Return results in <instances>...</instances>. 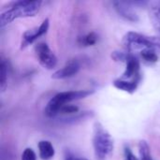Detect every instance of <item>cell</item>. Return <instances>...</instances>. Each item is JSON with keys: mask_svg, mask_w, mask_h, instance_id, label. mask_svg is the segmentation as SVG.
<instances>
[{"mask_svg": "<svg viewBox=\"0 0 160 160\" xmlns=\"http://www.w3.org/2000/svg\"><path fill=\"white\" fill-rule=\"evenodd\" d=\"M41 6V1H17L12 4L10 9L3 12L0 15V26L3 27L17 18L35 16Z\"/></svg>", "mask_w": 160, "mask_h": 160, "instance_id": "6da1fadb", "label": "cell"}, {"mask_svg": "<svg viewBox=\"0 0 160 160\" xmlns=\"http://www.w3.org/2000/svg\"><path fill=\"white\" fill-rule=\"evenodd\" d=\"M93 146L97 160H107L113 151L112 138L98 122H97L94 127Z\"/></svg>", "mask_w": 160, "mask_h": 160, "instance_id": "7a4b0ae2", "label": "cell"}, {"mask_svg": "<svg viewBox=\"0 0 160 160\" xmlns=\"http://www.w3.org/2000/svg\"><path fill=\"white\" fill-rule=\"evenodd\" d=\"M94 93V90H79L58 93L48 102L44 112L48 117H54L60 112L61 108L64 107L67 103L73 100L85 98Z\"/></svg>", "mask_w": 160, "mask_h": 160, "instance_id": "3957f363", "label": "cell"}, {"mask_svg": "<svg viewBox=\"0 0 160 160\" xmlns=\"http://www.w3.org/2000/svg\"><path fill=\"white\" fill-rule=\"evenodd\" d=\"M124 44L128 51L134 52L145 49H160V38L149 37L136 32H128L124 38Z\"/></svg>", "mask_w": 160, "mask_h": 160, "instance_id": "277c9868", "label": "cell"}, {"mask_svg": "<svg viewBox=\"0 0 160 160\" xmlns=\"http://www.w3.org/2000/svg\"><path fill=\"white\" fill-rule=\"evenodd\" d=\"M35 52L38 58L39 64L46 69H52L57 64V58L55 54L52 52L49 46L44 43H38L35 47Z\"/></svg>", "mask_w": 160, "mask_h": 160, "instance_id": "5b68a950", "label": "cell"}, {"mask_svg": "<svg viewBox=\"0 0 160 160\" xmlns=\"http://www.w3.org/2000/svg\"><path fill=\"white\" fill-rule=\"evenodd\" d=\"M48 29H49V19H45L38 27L24 32V34L22 36V48H25L26 46L33 43L38 38L45 35L47 33Z\"/></svg>", "mask_w": 160, "mask_h": 160, "instance_id": "8992f818", "label": "cell"}, {"mask_svg": "<svg viewBox=\"0 0 160 160\" xmlns=\"http://www.w3.org/2000/svg\"><path fill=\"white\" fill-rule=\"evenodd\" d=\"M126 63H127L126 71L124 72L122 78H120V79L127 81L128 79L134 80V79H137V78H141V75H140V61H139V59L133 54H128Z\"/></svg>", "mask_w": 160, "mask_h": 160, "instance_id": "52a82bcc", "label": "cell"}, {"mask_svg": "<svg viewBox=\"0 0 160 160\" xmlns=\"http://www.w3.org/2000/svg\"><path fill=\"white\" fill-rule=\"evenodd\" d=\"M113 6H114V8L115 10L117 11V13L125 18L126 20L128 21H130V22H138L140 19H139V16L137 15V13L133 10V7L128 2H125V1H114L113 3Z\"/></svg>", "mask_w": 160, "mask_h": 160, "instance_id": "ba28073f", "label": "cell"}, {"mask_svg": "<svg viewBox=\"0 0 160 160\" xmlns=\"http://www.w3.org/2000/svg\"><path fill=\"white\" fill-rule=\"evenodd\" d=\"M80 68H81V66L78 63V61L71 60L68 63H67L66 66H64L62 68L55 71L52 75V78L54 80H63V79L70 78V77L76 75L79 72Z\"/></svg>", "mask_w": 160, "mask_h": 160, "instance_id": "9c48e42d", "label": "cell"}, {"mask_svg": "<svg viewBox=\"0 0 160 160\" xmlns=\"http://www.w3.org/2000/svg\"><path fill=\"white\" fill-rule=\"evenodd\" d=\"M140 81H141V78H137V79L132 80V81H125V80L118 79V80H115L113 82V85L117 89L123 90V91L128 92L129 94H133L136 91Z\"/></svg>", "mask_w": 160, "mask_h": 160, "instance_id": "30bf717a", "label": "cell"}, {"mask_svg": "<svg viewBox=\"0 0 160 160\" xmlns=\"http://www.w3.org/2000/svg\"><path fill=\"white\" fill-rule=\"evenodd\" d=\"M39 158L42 160H51L55 154L52 144L49 141H41L38 142Z\"/></svg>", "mask_w": 160, "mask_h": 160, "instance_id": "8fae6325", "label": "cell"}, {"mask_svg": "<svg viewBox=\"0 0 160 160\" xmlns=\"http://www.w3.org/2000/svg\"><path fill=\"white\" fill-rule=\"evenodd\" d=\"M150 18L156 30L160 33V1L150 2Z\"/></svg>", "mask_w": 160, "mask_h": 160, "instance_id": "7c38bea8", "label": "cell"}, {"mask_svg": "<svg viewBox=\"0 0 160 160\" xmlns=\"http://www.w3.org/2000/svg\"><path fill=\"white\" fill-rule=\"evenodd\" d=\"M93 115H94V113L92 112H84L82 114L63 119V122L66 123V124H76V123L82 122V121H84V120H86L88 118H91Z\"/></svg>", "mask_w": 160, "mask_h": 160, "instance_id": "4fadbf2b", "label": "cell"}, {"mask_svg": "<svg viewBox=\"0 0 160 160\" xmlns=\"http://www.w3.org/2000/svg\"><path fill=\"white\" fill-rule=\"evenodd\" d=\"M7 80H8V68L5 61L2 60L0 64V88L2 92H4L6 89Z\"/></svg>", "mask_w": 160, "mask_h": 160, "instance_id": "5bb4252c", "label": "cell"}, {"mask_svg": "<svg viewBox=\"0 0 160 160\" xmlns=\"http://www.w3.org/2000/svg\"><path fill=\"white\" fill-rule=\"evenodd\" d=\"M142 57L148 63H156L158 60V56L154 49H145L141 52Z\"/></svg>", "mask_w": 160, "mask_h": 160, "instance_id": "9a60e30c", "label": "cell"}, {"mask_svg": "<svg viewBox=\"0 0 160 160\" xmlns=\"http://www.w3.org/2000/svg\"><path fill=\"white\" fill-rule=\"evenodd\" d=\"M140 149V155H141V160H152L151 155H150V148L149 145L145 141H141L139 144Z\"/></svg>", "mask_w": 160, "mask_h": 160, "instance_id": "2e32d148", "label": "cell"}, {"mask_svg": "<svg viewBox=\"0 0 160 160\" xmlns=\"http://www.w3.org/2000/svg\"><path fill=\"white\" fill-rule=\"evenodd\" d=\"M80 41L82 45L84 46H93L97 43L98 41V35L95 32H91L87 34L86 36L80 38Z\"/></svg>", "mask_w": 160, "mask_h": 160, "instance_id": "e0dca14e", "label": "cell"}, {"mask_svg": "<svg viewBox=\"0 0 160 160\" xmlns=\"http://www.w3.org/2000/svg\"><path fill=\"white\" fill-rule=\"evenodd\" d=\"M22 160H37V156L31 148H26L22 155Z\"/></svg>", "mask_w": 160, "mask_h": 160, "instance_id": "ac0fdd59", "label": "cell"}, {"mask_svg": "<svg viewBox=\"0 0 160 160\" xmlns=\"http://www.w3.org/2000/svg\"><path fill=\"white\" fill-rule=\"evenodd\" d=\"M128 54L122 52H113L112 53V58L114 61H121V62H127Z\"/></svg>", "mask_w": 160, "mask_h": 160, "instance_id": "d6986e66", "label": "cell"}, {"mask_svg": "<svg viewBox=\"0 0 160 160\" xmlns=\"http://www.w3.org/2000/svg\"><path fill=\"white\" fill-rule=\"evenodd\" d=\"M79 112V108L74 105H65L61 108L59 112L62 113H76Z\"/></svg>", "mask_w": 160, "mask_h": 160, "instance_id": "ffe728a7", "label": "cell"}, {"mask_svg": "<svg viewBox=\"0 0 160 160\" xmlns=\"http://www.w3.org/2000/svg\"><path fill=\"white\" fill-rule=\"evenodd\" d=\"M124 160H139L138 158L135 157V155L131 152L130 148L126 147L125 148V158Z\"/></svg>", "mask_w": 160, "mask_h": 160, "instance_id": "44dd1931", "label": "cell"}, {"mask_svg": "<svg viewBox=\"0 0 160 160\" xmlns=\"http://www.w3.org/2000/svg\"><path fill=\"white\" fill-rule=\"evenodd\" d=\"M64 160H88L85 158H80V157H76L74 154L67 151L66 155H65V159Z\"/></svg>", "mask_w": 160, "mask_h": 160, "instance_id": "7402d4cb", "label": "cell"}]
</instances>
